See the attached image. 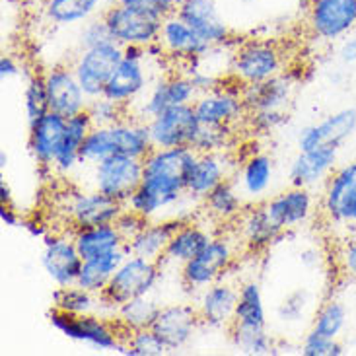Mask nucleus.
<instances>
[{
    "instance_id": "c9c22d12",
    "label": "nucleus",
    "mask_w": 356,
    "mask_h": 356,
    "mask_svg": "<svg viewBox=\"0 0 356 356\" xmlns=\"http://www.w3.org/2000/svg\"><path fill=\"white\" fill-rule=\"evenodd\" d=\"M348 325H350V306L341 296L333 294L323 300L319 308L314 312L309 329L325 337L341 339L347 333Z\"/></svg>"
},
{
    "instance_id": "2eb2a0df",
    "label": "nucleus",
    "mask_w": 356,
    "mask_h": 356,
    "mask_svg": "<svg viewBox=\"0 0 356 356\" xmlns=\"http://www.w3.org/2000/svg\"><path fill=\"white\" fill-rule=\"evenodd\" d=\"M201 325V318L195 304L175 302L162 306L152 329L162 339L168 353H179L195 341Z\"/></svg>"
},
{
    "instance_id": "3c124183",
    "label": "nucleus",
    "mask_w": 356,
    "mask_h": 356,
    "mask_svg": "<svg viewBox=\"0 0 356 356\" xmlns=\"http://www.w3.org/2000/svg\"><path fill=\"white\" fill-rule=\"evenodd\" d=\"M109 41H113V39H111V33H109L104 18L88 19L86 24L82 26V29H80V33H78V45H80V49L97 47V45L109 43Z\"/></svg>"
},
{
    "instance_id": "09e8293b",
    "label": "nucleus",
    "mask_w": 356,
    "mask_h": 356,
    "mask_svg": "<svg viewBox=\"0 0 356 356\" xmlns=\"http://www.w3.org/2000/svg\"><path fill=\"white\" fill-rule=\"evenodd\" d=\"M300 353L304 356H343L345 347L339 339L325 337V335H319V333L309 329L304 335Z\"/></svg>"
},
{
    "instance_id": "f8f14e48",
    "label": "nucleus",
    "mask_w": 356,
    "mask_h": 356,
    "mask_svg": "<svg viewBox=\"0 0 356 356\" xmlns=\"http://www.w3.org/2000/svg\"><path fill=\"white\" fill-rule=\"evenodd\" d=\"M121 58H123V47L115 41H109L92 49H80V53L70 67L90 99L104 96L106 84L115 72V68L119 67Z\"/></svg>"
},
{
    "instance_id": "bf43d9fd",
    "label": "nucleus",
    "mask_w": 356,
    "mask_h": 356,
    "mask_svg": "<svg viewBox=\"0 0 356 356\" xmlns=\"http://www.w3.org/2000/svg\"><path fill=\"white\" fill-rule=\"evenodd\" d=\"M19 70H22V67H19L18 58L12 57V55H2L0 57V78L2 80L18 76Z\"/></svg>"
},
{
    "instance_id": "f257e3e1",
    "label": "nucleus",
    "mask_w": 356,
    "mask_h": 356,
    "mask_svg": "<svg viewBox=\"0 0 356 356\" xmlns=\"http://www.w3.org/2000/svg\"><path fill=\"white\" fill-rule=\"evenodd\" d=\"M197 152L193 148H154L143 160V181L125 207L146 220L172 218L187 197V179Z\"/></svg>"
},
{
    "instance_id": "052dcab7",
    "label": "nucleus",
    "mask_w": 356,
    "mask_h": 356,
    "mask_svg": "<svg viewBox=\"0 0 356 356\" xmlns=\"http://www.w3.org/2000/svg\"><path fill=\"white\" fill-rule=\"evenodd\" d=\"M0 220L10 228H18L24 224V218L19 216V212L12 204H0Z\"/></svg>"
},
{
    "instance_id": "864d4df0",
    "label": "nucleus",
    "mask_w": 356,
    "mask_h": 356,
    "mask_svg": "<svg viewBox=\"0 0 356 356\" xmlns=\"http://www.w3.org/2000/svg\"><path fill=\"white\" fill-rule=\"evenodd\" d=\"M115 2L131 6V8L143 10V12H148L156 18L164 19L177 12V6L181 0H115Z\"/></svg>"
},
{
    "instance_id": "4be33fe9",
    "label": "nucleus",
    "mask_w": 356,
    "mask_h": 356,
    "mask_svg": "<svg viewBox=\"0 0 356 356\" xmlns=\"http://www.w3.org/2000/svg\"><path fill=\"white\" fill-rule=\"evenodd\" d=\"M238 296L240 286L226 279L216 280L214 284L202 289L195 298L202 325L209 329H230L236 316Z\"/></svg>"
},
{
    "instance_id": "20e7f679",
    "label": "nucleus",
    "mask_w": 356,
    "mask_h": 356,
    "mask_svg": "<svg viewBox=\"0 0 356 356\" xmlns=\"http://www.w3.org/2000/svg\"><path fill=\"white\" fill-rule=\"evenodd\" d=\"M238 243L240 241L230 234H214L201 253L179 269V279L187 292L199 294L202 289L224 279L238 259Z\"/></svg>"
},
{
    "instance_id": "c85d7f7f",
    "label": "nucleus",
    "mask_w": 356,
    "mask_h": 356,
    "mask_svg": "<svg viewBox=\"0 0 356 356\" xmlns=\"http://www.w3.org/2000/svg\"><path fill=\"white\" fill-rule=\"evenodd\" d=\"M232 179L238 183L245 201H263L269 195L275 181V160L267 152H250L241 158L238 172Z\"/></svg>"
},
{
    "instance_id": "ea45409f",
    "label": "nucleus",
    "mask_w": 356,
    "mask_h": 356,
    "mask_svg": "<svg viewBox=\"0 0 356 356\" xmlns=\"http://www.w3.org/2000/svg\"><path fill=\"white\" fill-rule=\"evenodd\" d=\"M102 0H43V14L53 26L86 24L96 16Z\"/></svg>"
},
{
    "instance_id": "bb28decb",
    "label": "nucleus",
    "mask_w": 356,
    "mask_h": 356,
    "mask_svg": "<svg viewBox=\"0 0 356 356\" xmlns=\"http://www.w3.org/2000/svg\"><path fill=\"white\" fill-rule=\"evenodd\" d=\"M356 133V109L347 107L331 113L319 123L304 127L298 135L300 150H314L319 146H341Z\"/></svg>"
},
{
    "instance_id": "603ef678",
    "label": "nucleus",
    "mask_w": 356,
    "mask_h": 356,
    "mask_svg": "<svg viewBox=\"0 0 356 356\" xmlns=\"http://www.w3.org/2000/svg\"><path fill=\"white\" fill-rule=\"evenodd\" d=\"M335 259L341 275L356 280V236L341 238V243L335 251Z\"/></svg>"
},
{
    "instance_id": "cd10ccee",
    "label": "nucleus",
    "mask_w": 356,
    "mask_h": 356,
    "mask_svg": "<svg viewBox=\"0 0 356 356\" xmlns=\"http://www.w3.org/2000/svg\"><path fill=\"white\" fill-rule=\"evenodd\" d=\"M175 14L211 47H222L232 39L230 26L220 18L214 0H181Z\"/></svg>"
},
{
    "instance_id": "de8ad7c7",
    "label": "nucleus",
    "mask_w": 356,
    "mask_h": 356,
    "mask_svg": "<svg viewBox=\"0 0 356 356\" xmlns=\"http://www.w3.org/2000/svg\"><path fill=\"white\" fill-rule=\"evenodd\" d=\"M86 111L90 119H92L94 127L113 125V123H119L121 119H125L131 113V109L119 106L117 102H113V99H109L106 96L92 97L86 107Z\"/></svg>"
},
{
    "instance_id": "37998d69",
    "label": "nucleus",
    "mask_w": 356,
    "mask_h": 356,
    "mask_svg": "<svg viewBox=\"0 0 356 356\" xmlns=\"http://www.w3.org/2000/svg\"><path fill=\"white\" fill-rule=\"evenodd\" d=\"M314 306V292L306 286L290 290L277 306V319L284 325H300Z\"/></svg>"
},
{
    "instance_id": "79ce46f5",
    "label": "nucleus",
    "mask_w": 356,
    "mask_h": 356,
    "mask_svg": "<svg viewBox=\"0 0 356 356\" xmlns=\"http://www.w3.org/2000/svg\"><path fill=\"white\" fill-rule=\"evenodd\" d=\"M230 341L243 355H279V347L275 345V339L270 337L267 329H243L232 325Z\"/></svg>"
},
{
    "instance_id": "f704fd0d",
    "label": "nucleus",
    "mask_w": 356,
    "mask_h": 356,
    "mask_svg": "<svg viewBox=\"0 0 356 356\" xmlns=\"http://www.w3.org/2000/svg\"><path fill=\"white\" fill-rule=\"evenodd\" d=\"M245 202L248 201L241 195L238 183L234 179H226L202 199V207L212 220L224 224L238 220L241 212L245 211Z\"/></svg>"
},
{
    "instance_id": "a211bd4d",
    "label": "nucleus",
    "mask_w": 356,
    "mask_h": 356,
    "mask_svg": "<svg viewBox=\"0 0 356 356\" xmlns=\"http://www.w3.org/2000/svg\"><path fill=\"white\" fill-rule=\"evenodd\" d=\"M193 107L201 125L236 127L248 117V109L241 99L240 82H234V86H218L211 92L199 94L193 102Z\"/></svg>"
},
{
    "instance_id": "c756f323",
    "label": "nucleus",
    "mask_w": 356,
    "mask_h": 356,
    "mask_svg": "<svg viewBox=\"0 0 356 356\" xmlns=\"http://www.w3.org/2000/svg\"><path fill=\"white\" fill-rule=\"evenodd\" d=\"M294 90V78L290 74H279L263 82L243 84L241 86V99L248 113L263 111V109H284L289 106Z\"/></svg>"
},
{
    "instance_id": "473e14b6",
    "label": "nucleus",
    "mask_w": 356,
    "mask_h": 356,
    "mask_svg": "<svg viewBox=\"0 0 356 356\" xmlns=\"http://www.w3.org/2000/svg\"><path fill=\"white\" fill-rule=\"evenodd\" d=\"M181 224L183 220H179V218L148 220V224L136 234L133 240L127 241V250H129V253L145 257V259L162 261L168 243Z\"/></svg>"
},
{
    "instance_id": "e433bc0d",
    "label": "nucleus",
    "mask_w": 356,
    "mask_h": 356,
    "mask_svg": "<svg viewBox=\"0 0 356 356\" xmlns=\"http://www.w3.org/2000/svg\"><path fill=\"white\" fill-rule=\"evenodd\" d=\"M162 309V304L152 296H138L135 300H129L125 304H121L115 312V323L121 329L123 335L135 333L140 329H150L154 325L156 318Z\"/></svg>"
},
{
    "instance_id": "dca6fc26",
    "label": "nucleus",
    "mask_w": 356,
    "mask_h": 356,
    "mask_svg": "<svg viewBox=\"0 0 356 356\" xmlns=\"http://www.w3.org/2000/svg\"><path fill=\"white\" fill-rule=\"evenodd\" d=\"M199 92L187 74H170L156 80L154 86L148 90V94L136 102L135 117L148 123L152 117L160 115L170 107L193 104Z\"/></svg>"
},
{
    "instance_id": "4c0bfd02",
    "label": "nucleus",
    "mask_w": 356,
    "mask_h": 356,
    "mask_svg": "<svg viewBox=\"0 0 356 356\" xmlns=\"http://www.w3.org/2000/svg\"><path fill=\"white\" fill-rule=\"evenodd\" d=\"M232 325L243 329H267L265 300L257 280H245L240 284V296Z\"/></svg>"
},
{
    "instance_id": "a18cd8bd",
    "label": "nucleus",
    "mask_w": 356,
    "mask_h": 356,
    "mask_svg": "<svg viewBox=\"0 0 356 356\" xmlns=\"http://www.w3.org/2000/svg\"><path fill=\"white\" fill-rule=\"evenodd\" d=\"M117 353L125 356H162L168 353V348L162 343V339L156 335L154 329L150 327L125 335Z\"/></svg>"
},
{
    "instance_id": "0eeeda50",
    "label": "nucleus",
    "mask_w": 356,
    "mask_h": 356,
    "mask_svg": "<svg viewBox=\"0 0 356 356\" xmlns=\"http://www.w3.org/2000/svg\"><path fill=\"white\" fill-rule=\"evenodd\" d=\"M51 325L63 333L65 337L76 343H84L88 347L96 348L99 353L115 350L123 343L125 335L117 327L115 319H109L102 314H88V316H68L63 312H51Z\"/></svg>"
},
{
    "instance_id": "1a4fd4ad",
    "label": "nucleus",
    "mask_w": 356,
    "mask_h": 356,
    "mask_svg": "<svg viewBox=\"0 0 356 356\" xmlns=\"http://www.w3.org/2000/svg\"><path fill=\"white\" fill-rule=\"evenodd\" d=\"M102 18L107 24L111 39L121 47H129V45L148 47L160 39L162 19L143 10L119 4L115 0L111 6L104 10Z\"/></svg>"
},
{
    "instance_id": "7ed1b4c3",
    "label": "nucleus",
    "mask_w": 356,
    "mask_h": 356,
    "mask_svg": "<svg viewBox=\"0 0 356 356\" xmlns=\"http://www.w3.org/2000/svg\"><path fill=\"white\" fill-rule=\"evenodd\" d=\"M319 216L339 238L356 236V160L339 164L323 183Z\"/></svg>"
},
{
    "instance_id": "b1692460",
    "label": "nucleus",
    "mask_w": 356,
    "mask_h": 356,
    "mask_svg": "<svg viewBox=\"0 0 356 356\" xmlns=\"http://www.w3.org/2000/svg\"><path fill=\"white\" fill-rule=\"evenodd\" d=\"M65 129H67V117L58 115L55 111H47L45 115L29 123V154L33 156L41 172L55 174V158L63 143Z\"/></svg>"
},
{
    "instance_id": "2f4dec72",
    "label": "nucleus",
    "mask_w": 356,
    "mask_h": 356,
    "mask_svg": "<svg viewBox=\"0 0 356 356\" xmlns=\"http://www.w3.org/2000/svg\"><path fill=\"white\" fill-rule=\"evenodd\" d=\"M92 129H94V123L88 115V111L68 117L65 136H63V143H60L57 158H55V174L68 177L82 165L80 152H82V145Z\"/></svg>"
},
{
    "instance_id": "69168bd1",
    "label": "nucleus",
    "mask_w": 356,
    "mask_h": 356,
    "mask_svg": "<svg viewBox=\"0 0 356 356\" xmlns=\"http://www.w3.org/2000/svg\"><path fill=\"white\" fill-rule=\"evenodd\" d=\"M4 2H8V4H19V2H24V0H4Z\"/></svg>"
},
{
    "instance_id": "393cba45",
    "label": "nucleus",
    "mask_w": 356,
    "mask_h": 356,
    "mask_svg": "<svg viewBox=\"0 0 356 356\" xmlns=\"http://www.w3.org/2000/svg\"><path fill=\"white\" fill-rule=\"evenodd\" d=\"M286 232L270 216L265 202H251L238 218V240L251 253L269 250Z\"/></svg>"
},
{
    "instance_id": "49530a36",
    "label": "nucleus",
    "mask_w": 356,
    "mask_h": 356,
    "mask_svg": "<svg viewBox=\"0 0 356 356\" xmlns=\"http://www.w3.org/2000/svg\"><path fill=\"white\" fill-rule=\"evenodd\" d=\"M24 107H26V117L28 123L35 121L49 111L47 88L43 74H31L26 80V90H24Z\"/></svg>"
},
{
    "instance_id": "e2e57ef3",
    "label": "nucleus",
    "mask_w": 356,
    "mask_h": 356,
    "mask_svg": "<svg viewBox=\"0 0 356 356\" xmlns=\"http://www.w3.org/2000/svg\"><path fill=\"white\" fill-rule=\"evenodd\" d=\"M0 204H12V189L4 179L0 181Z\"/></svg>"
},
{
    "instance_id": "412c9836",
    "label": "nucleus",
    "mask_w": 356,
    "mask_h": 356,
    "mask_svg": "<svg viewBox=\"0 0 356 356\" xmlns=\"http://www.w3.org/2000/svg\"><path fill=\"white\" fill-rule=\"evenodd\" d=\"M45 88H47L49 111H55L63 117H72L86 111L90 97L82 90L72 67H51L43 72Z\"/></svg>"
},
{
    "instance_id": "58836bf2",
    "label": "nucleus",
    "mask_w": 356,
    "mask_h": 356,
    "mask_svg": "<svg viewBox=\"0 0 356 356\" xmlns=\"http://www.w3.org/2000/svg\"><path fill=\"white\" fill-rule=\"evenodd\" d=\"M127 255H129V250H127L125 245L121 250L109 251L106 255H97V257H92V259H84L76 284H80L82 289L92 290L96 294H102L106 290L109 279L119 269V265L125 261Z\"/></svg>"
},
{
    "instance_id": "39448f33",
    "label": "nucleus",
    "mask_w": 356,
    "mask_h": 356,
    "mask_svg": "<svg viewBox=\"0 0 356 356\" xmlns=\"http://www.w3.org/2000/svg\"><path fill=\"white\" fill-rule=\"evenodd\" d=\"M284 72L282 49L267 39H250L234 49L230 58L232 80L255 84Z\"/></svg>"
},
{
    "instance_id": "c03bdc74",
    "label": "nucleus",
    "mask_w": 356,
    "mask_h": 356,
    "mask_svg": "<svg viewBox=\"0 0 356 356\" xmlns=\"http://www.w3.org/2000/svg\"><path fill=\"white\" fill-rule=\"evenodd\" d=\"M236 143V127L226 125H201V131L193 143L197 154L207 152H226Z\"/></svg>"
},
{
    "instance_id": "6ab92c4d",
    "label": "nucleus",
    "mask_w": 356,
    "mask_h": 356,
    "mask_svg": "<svg viewBox=\"0 0 356 356\" xmlns=\"http://www.w3.org/2000/svg\"><path fill=\"white\" fill-rule=\"evenodd\" d=\"M270 216L284 232L298 230L319 214V199L314 189L290 185L265 201Z\"/></svg>"
},
{
    "instance_id": "9d476101",
    "label": "nucleus",
    "mask_w": 356,
    "mask_h": 356,
    "mask_svg": "<svg viewBox=\"0 0 356 356\" xmlns=\"http://www.w3.org/2000/svg\"><path fill=\"white\" fill-rule=\"evenodd\" d=\"M148 84H150V78H148L146 47L129 45V47H123V58L106 84L104 96L117 102L119 106L131 109L145 96Z\"/></svg>"
},
{
    "instance_id": "aec40b11",
    "label": "nucleus",
    "mask_w": 356,
    "mask_h": 356,
    "mask_svg": "<svg viewBox=\"0 0 356 356\" xmlns=\"http://www.w3.org/2000/svg\"><path fill=\"white\" fill-rule=\"evenodd\" d=\"M240 165V158L234 156L230 150L226 152H207L197 154L191 174L187 179V195L193 201H201L209 193L218 187L226 179H232Z\"/></svg>"
},
{
    "instance_id": "7c9ffc66",
    "label": "nucleus",
    "mask_w": 356,
    "mask_h": 356,
    "mask_svg": "<svg viewBox=\"0 0 356 356\" xmlns=\"http://www.w3.org/2000/svg\"><path fill=\"white\" fill-rule=\"evenodd\" d=\"M214 236L209 228L195 220L183 222L181 226L175 230L172 240L165 248L164 257H162V267H177L181 269L187 261H191L195 255H199L202 248L211 241Z\"/></svg>"
},
{
    "instance_id": "a19ab883",
    "label": "nucleus",
    "mask_w": 356,
    "mask_h": 356,
    "mask_svg": "<svg viewBox=\"0 0 356 356\" xmlns=\"http://www.w3.org/2000/svg\"><path fill=\"white\" fill-rule=\"evenodd\" d=\"M99 306H102V294L82 289L80 284L58 286L53 296V309L68 314V316L99 314Z\"/></svg>"
},
{
    "instance_id": "423d86ee",
    "label": "nucleus",
    "mask_w": 356,
    "mask_h": 356,
    "mask_svg": "<svg viewBox=\"0 0 356 356\" xmlns=\"http://www.w3.org/2000/svg\"><path fill=\"white\" fill-rule=\"evenodd\" d=\"M162 270L164 267L160 261L145 259L129 253L125 261L119 265V269L113 273V277L109 279L102 296L119 308L129 300L154 294L156 286L162 279Z\"/></svg>"
},
{
    "instance_id": "680f3d73",
    "label": "nucleus",
    "mask_w": 356,
    "mask_h": 356,
    "mask_svg": "<svg viewBox=\"0 0 356 356\" xmlns=\"http://www.w3.org/2000/svg\"><path fill=\"white\" fill-rule=\"evenodd\" d=\"M22 228L28 232L29 236H33V238H45V236H49L51 234V230H49V226L45 224V222L38 220V218H24V224H22Z\"/></svg>"
},
{
    "instance_id": "4468645a",
    "label": "nucleus",
    "mask_w": 356,
    "mask_h": 356,
    "mask_svg": "<svg viewBox=\"0 0 356 356\" xmlns=\"http://www.w3.org/2000/svg\"><path fill=\"white\" fill-rule=\"evenodd\" d=\"M154 148H191L201 131L193 104L175 106L148 121Z\"/></svg>"
},
{
    "instance_id": "9b49d317",
    "label": "nucleus",
    "mask_w": 356,
    "mask_h": 356,
    "mask_svg": "<svg viewBox=\"0 0 356 356\" xmlns=\"http://www.w3.org/2000/svg\"><path fill=\"white\" fill-rule=\"evenodd\" d=\"M306 24L314 39L341 43L356 29V0H312Z\"/></svg>"
},
{
    "instance_id": "0e129e2a",
    "label": "nucleus",
    "mask_w": 356,
    "mask_h": 356,
    "mask_svg": "<svg viewBox=\"0 0 356 356\" xmlns=\"http://www.w3.org/2000/svg\"><path fill=\"white\" fill-rule=\"evenodd\" d=\"M6 165H8V154H6V152L2 150V152H0V168L4 170Z\"/></svg>"
},
{
    "instance_id": "8fccbe9b",
    "label": "nucleus",
    "mask_w": 356,
    "mask_h": 356,
    "mask_svg": "<svg viewBox=\"0 0 356 356\" xmlns=\"http://www.w3.org/2000/svg\"><path fill=\"white\" fill-rule=\"evenodd\" d=\"M286 121H289V117L284 113V109H263V111L248 113V117H245L248 127L257 135H270L273 131H277Z\"/></svg>"
},
{
    "instance_id": "6e6552de",
    "label": "nucleus",
    "mask_w": 356,
    "mask_h": 356,
    "mask_svg": "<svg viewBox=\"0 0 356 356\" xmlns=\"http://www.w3.org/2000/svg\"><path fill=\"white\" fill-rule=\"evenodd\" d=\"M90 170V187L121 204L129 202L143 181V160L131 156H109Z\"/></svg>"
},
{
    "instance_id": "13d9d810",
    "label": "nucleus",
    "mask_w": 356,
    "mask_h": 356,
    "mask_svg": "<svg viewBox=\"0 0 356 356\" xmlns=\"http://www.w3.org/2000/svg\"><path fill=\"white\" fill-rule=\"evenodd\" d=\"M300 263L306 269H318L323 265V253L318 248H306V250L300 251Z\"/></svg>"
},
{
    "instance_id": "5701e85b",
    "label": "nucleus",
    "mask_w": 356,
    "mask_h": 356,
    "mask_svg": "<svg viewBox=\"0 0 356 356\" xmlns=\"http://www.w3.org/2000/svg\"><path fill=\"white\" fill-rule=\"evenodd\" d=\"M158 41L164 45L168 57L175 58L177 63H183L187 67L197 65L209 55V51L214 49L204 39L199 38L197 31L177 14L162 19V31Z\"/></svg>"
},
{
    "instance_id": "72a5a7b5",
    "label": "nucleus",
    "mask_w": 356,
    "mask_h": 356,
    "mask_svg": "<svg viewBox=\"0 0 356 356\" xmlns=\"http://www.w3.org/2000/svg\"><path fill=\"white\" fill-rule=\"evenodd\" d=\"M72 240L76 243L82 259H92L97 255H106L109 251L125 248L127 241L117 230L115 224H102L90 228H76L72 230Z\"/></svg>"
},
{
    "instance_id": "f3484780",
    "label": "nucleus",
    "mask_w": 356,
    "mask_h": 356,
    "mask_svg": "<svg viewBox=\"0 0 356 356\" xmlns=\"http://www.w3.org/2000/svg\"><path fill=\"white\" fill-rule=\"evenodd\" d=\"M82 263L84 259L72 240V234L67 236V234L51 232L43 238L41 267L57 286L76 284Z\"/></svg>"
},
{
    "instance_id": "5fc2aeb1",
    "label": "nucleus",
    "mask_w": 356,
    "mask_h": 356,
    "mask_svg": "<svg viewBox=\"0 0 356 356\" xmlns=\"http://www.w3.org/2000/svg\"><path fill=\"white\" fill-rule=\"evenodd\" d=\"M146 224H148V220H146L145 216H140L138 212L131 211V209H127L125 211L119 214V218L115 220V226L117 230L121 232V236L125 238V241L133 240L138 232L145 228Z\"/></svg>"
},
{
    "instance_id": "a878e982",
    "label": "nucleus",
    "mask_w": 356,
    "mask_h": 356,
    "mask_svg": "<svg viewBox=\"0 0 356 356\" xmlns=\"http://www.w3.org/2000/svg\"><path fill=\"white\" fill-rule=\"evenodd\" d=\"M339 150L335 146H319L314 150H300L289 168V181L296 187L318 189L323 187L329 175L339 165Z\"/></svg>"
},
{
    "instance_id": "6e6d98bb",
    "label": "nucleus",
    "mask_w": 356,
    "mask_h": 356,
    "mask_svg": "<svg viewBox=\"0 0 356 356\" xmlns=\"http://www.w3.org/2000/svg\"><path fill=\"white\" fill-rule=\"evenodd\" d=\"M187 76L191 78V82L195 84L199 94L211 92L214 88L220 86V78L214 76L209 70H201L197 65H191V72H187Z\"/></svg>"
},
{
    "instance_id": "ddd939ff",
    "label": "nucleus",
    "mask_w": 356,
    "mask_h": 356,
    "mask_svg": "<svg viewBox=\"0 0 356 356\" xmlns=\"http://www.w3.org/2000/svg\"><path fill=\"white\" fill-rule=\"evenodd\" d=\"M125 211V204L109 199L94 187L72 189L63 201V212L72 230L90 228L102 224H115L119 214Z\"/></svg>"
},
{
    "instance_id": "4d7b16f0",
    "label": "nucleus",
    "mask_w": 356,
    "mask_h": 356,
    "mask_svg": "<svg viewBox=\"0 0 356 356\" xmlns=\"http://www.w3.org/2000/svg\"><path fill=\"white\" fill-rule=\"evenodd\" d=\"M339 60L343 65H355L356 63V29L353 33H348L347 38L339 43Z\"/></svg>"
},
{
    "instance_id": "f03ea898",
    "label": "nucleus",
    "mask_w": 356,
    "mask_h": 356,
    "mask_svg": "<svg viewBox=\"0 0 356 356\" xmlns=\"http://www.w3.org/2000/svg\"><path fill=\"white\" fill-rule=\"evenodd\" d=\"M154 150L150 129L146 121L129 115L119 123L107 127H94L82 145V165H94L109 156H131L145 160Z\"/></svg>"
}]
</instances>
